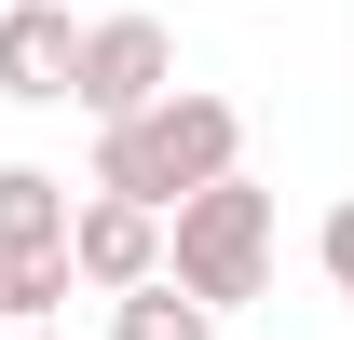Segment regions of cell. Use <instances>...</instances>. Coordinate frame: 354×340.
<instances>
[{
  "label": "cell",
  "mask_w": 354,
  "mask_h": 340,
  "mask_svg": "<svg viewBox=\"0 0 354 340\" xmlns=\"http://www.w3.org/2000/svg\"><path fill=\"white\" fill-rule=\"evenodd\" d=\"M245 123H232V95H191L177 82L164 109H136V123H95V191H136V205H191V191H218Z\"/></svg>",
  "instance_id": "cell-1"
},
{
  "label": "cell",
  "mask_w": 354,
  "mask_h": 340,
  "mask_svg": "<svg viewBox=\"0 0 354 340\" xmlns=\"http://www.w3.org/2000/svg\"><path fill=\"white\" fill-rule=\"evenodd\" d=\"M164 272L191 299H259V272H272V191H245V177L191 191L177 232H164Z\"/></svg>",
  "instance_id": "cell-2"
},
{
  "label": "cell",
  "mask_w": 354,
  "mask_h": 340,
  "mask_svg": "<svg viewBox=\"0 0 354 340\" xmlns=\"http://www.w3.org/2000/svg\"><path fill=\"white\" fill-rule=\"evenodd\" d=\"M164 95H177V41H164V14H95V28H82V82H68V109L136 123V109H164Z\"/></svg>",
  "instance_id": "cell-3"
},
{
  "label": "cell",
  "mask_w": 354,
  "mask_h": 340,
  "mask_svg": "<svg viewBox=\"0 0 354 340\" xmlns=\"http://www.w3.org/2000/svg\"><path fill=\"white\" fill-rule=\"evenodd\" d=\"M68 272H82V286H150V272H164V205H136V191H95L82 218H68Z\"/></svg>",
  "instance_id": "cell-4"
},
{
  "label": "cell",
  "mask_w": 354,
  "mask_h": 340,
  "mask_svg": "<svg viewBox=\"0 0 354 340\" xmlns=\"http://www.w3.org/2000/svg\"><path fill=\"white\" fill-rule=\"evenodd\" d=\"M68 82H82V14L68 0H0V95L55 109Z\"/></svg>",
  "instance_id": "cell-5"
},
{
  "label": "cell",
  "mask_w": 354,
  "mask_h": 340,
  "mask_svg": "<svg viewBox=\"0 0 354 340\" xmlns=\"http://www.w3.org/2000/svg\"><path fill=\"white\" fill-rule=\"evenodd\" d=\"M68 177H41V164H0V258H55L68 245Z\"/></svg>",
  "instance_id": "cell-6"
},
{
  "label": "cell",
  "mask_w": 354,
  "mask_h": 340,
  "mask_svg": "<svg viewBox=\"0 0 354 340\" xmlns=\"http://www.w3.org/2000/svg\"><path fill=\"white\" fill-rule=\"evenodd\" d=\"M109 340H218V299H191L177 272H150V286H123V327Z\"/></svg>",
  "instance_id": "cell-7"
},
{
  "label": "cell",
  "mask_w": 354,
  "mask_h": 340,
  "mask_svg": "<svg viewBox=\"0 0 354 340\" xmlns=\"http://www.w3.org/2000/svg\"><path fill=\"white\" fill-rule=\"evenodd\" d=\"M327 286L354 299V205H327Z\"/></svg>",
  "instance_id": "cell-8"
},
{
  "label": "cell",
  "mask_w": 354,
  "mask_h": 340,
  "mask_svg": "<svg viewBox=\"0 0 354 340\" xmlns=\"http://www.w3.org/2000/svg\"><path fill=\"white\" fill-rule=\"evenodd\" d=\"M14 340H68V327H14Z\"/></svg>",
  "instance_id": "cell-9"
},
{
  "label": "cell",
  "mask_w": 354,
  "mask_h": 340,
  "mask_svg": "<svg viewBox=\"0 0 354 340\" xmlns=\"http://www.w3.org/2000/svg\"><path fill=\"white\" fill-rule=\"evenodd\" d=\"M0 340H14V299H0Z\"/></svg>",
  "instance_id": "cell-10"
}]
</instances>
